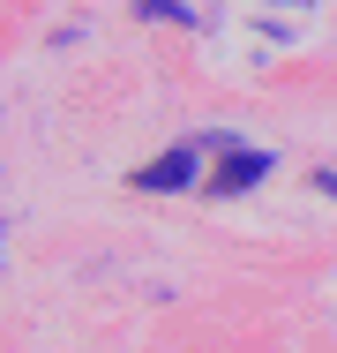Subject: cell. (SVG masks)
<instances>
[{"instance_id":"cell-2","label":"cell","mask_w":337,"mask_h":353,"mask_svg":"<svg viewBox=\"0 0 337 353\" xmlns=\"http://www.w3.org/2000/svg\"><path fill=\"white\" fill-rule=\"evenodd\" d=\"M270 158L263 150H232V158H225V165H217V181H210V188H217V196H232V188H248V181H255V173H263Z\"/></svg>"},{"instance_id":"cell-1","label":"cell","mask_w":337,"mask_h":353,"mask_svg":"<svg viewBox=\"0 0 337 353\" xmlns=\"http://www.w3.org/2000/svg\"><path fill=\"white\" fill-rule=\"evenodd\" d=\"M195 143H180V150H173V158H157V165H142V173H135V188H188V181H195Z\"/></svg>"}]
</instances>
